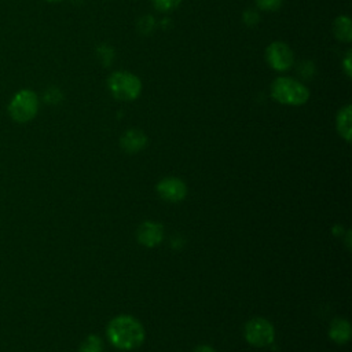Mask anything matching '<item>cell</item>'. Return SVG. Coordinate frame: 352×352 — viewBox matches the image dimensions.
I'll return each instance as SVG.
<instances>
[{"label": "cell", "mask_w": 352, "mask_h": 352, "mask_svg": "<svg viewBox=\"0 0 352 352\" xmlns=\"http://www.w3.org/2000/svg\"><path fill=\"white\" fill-rule=\"evenodd\" d=\"M329 336L337 344H345L351 337V326L346 319L337 318L331 322L329 329Z\"/></svg>", "instance_id": "30bf717a"}, {"label": "cell", "mask_w": 352, "mask_h": 352, "mask_svg": "<svg viewBox=\"0 0 352 352\" xmlns=\"http://www.w3.org/2000/svg\"><path fill=\"white\" fill-rule=\"evenodd\" d=\"M337 129L340 132V135L345 139V140H351V131H352V126H351V106H345L342 107L340 111H338V116H337Z\"/></svg>", "instance_id": "8fae6325"}, {"label": "cell", "mask_w": 352, "mask_h": 352, "mask_svg": "<svg viewBox=\"0 0 352 352\" xmlns=\"http://www.w3.org/2000/svg\"><path fill=\"white\" fill-rule=\"evenodd\" d=\"M194 352H214V351H213V348L209 346V345H199V346H197V348L194 349Z\"/></svg>", "instance_id": "ac0fdd59"}, {"label": "cell", "mask_w": 352, "mask_h": 352, "mask_svg": "<svg viewBox=\"0 0 352 352\" xmlns=\"http://www.w3.org/2000/svg\"><path fill=\"white\" fill-rule=\"evenodd\" d=\"M274 337V326L264 318H253L245 326V338L253 346H267Z\"/></svg>", "instance_id": "5b68a950"}, {"label": "cell", "mask_w": 352, "mask_h": 352, "mask_svg": "<svg viewBox=\"0 0 352 352\" xmlns=\"http://www.w3.org/2000/svg\"><path fill=\"white\" fill-rule=\"evenodd\" d=\"M107 84L111 95L116 99L124 102L136 99L142 91L140 80L135 74L128 72H114L109 77Z\"/></svg>", "instance_id": "277c9868"}, {"label": "cell", "mask_w": 352, "mask_h": 352, "mask_svg": "<svg viewBox=\"0 0 352 352\" xmlns=\"http://www.w3.org/2000/svg\"><path fill=\"white\" fill-rule=\"evenodd\" d=\"M38 96L34 91L22 88L16 91L7 104L10 118L18 124L30 122L38 113Z\"/></svg>", "instance_id": "7a4b0ae2"}, {"label": "cell", "mask_w": 352, "mask_h": 352, "mask_svg": "<svg viewBox=\"0 0 352 352\" xmlns=\"http://www.w3.org/2000/svg\"><path fill=\"white\" fill-rule=\"evenodd\" d=\"M180 0H153V4L160 11H169L179 6Z\"/></svg>", "instance_id": "5bb4252c"}, {"label": "cell", "mask_w": 352, "mask_h": 352, "mask_svg": "<svg viewBox=\"0 0 352 352\" xmlns=\"http://www.w3.org/2000/svg\"><path fill=\"white\" fill-rule=\"evenodd\" d=\"M267 60L272 69L283 72L287 70L293 65V52L292 50L282 41H274L267 48Z\"/></svg>", "instance_id": "8992f818"}, {"label": "cell", "mask_w": 352, "mask_h": 352, "mask_svg": "<svg viewBox=\"0 0 352 352\" xmlns=\"http://www.w3.org/2000/svg\"><path fill=\"white\" fill-rule=\"evenodd\" d=\"M271 95L279 103L300 106L308 100L309 91L297 80L279 77L271 85Z\"/></svg>", "instance_id": "3957f363"}, {"label": "cell", "mask_w": 352, "mask_h": 352, "mask_svg": "<svg viewBox=\"0 0 352 352\" xmlns=\"http://www.w3.org/2000/svg\"><path fill=\"white\" fill-rule=\"evenodd\" d=\"M107 337L116 348L131 351L143 344L144 329L133 316L120 315L110 320L107 326Z\"/></svg>", "instance_id": "6da1fadb"}, {"label": "cell", "mask_w": 352, "mask_h": 352, "mask_svg": "<svg viewBox=\"0 0 352 352\" xmlns=\"http://www.w3.org/2000/svg\"><path fill=\"white\" fill-rule=\"evenodd\" d=\"M162 236L164 228L157 221H144L138 230V241L147 248L157 246L162 241Z\"/></svg>", "instance_id": "ba28073f"}, {"label": "cell", "mask_w": 352, "mask_h": 352, "mask_svg": "<svg viewBox=\"0 0 352 352\" xmlns=\"http://www.w3.org/2000/svg\"><path fill=\"white\" fill-rule=\"evenodd\" d=\"M257 6L265 11H275L280 7L282 0H256Z\"/></svg>", "instance_id": "9a60e30c"}, {"label": "cell", "mask_w": 352, "mask_h": 352, "mask_svg": "<svg viewBox=\"0 0 352 352\" xmlns=\"http://www.w3.org/2000/svg\"><path fill=\"white\" fill-rule=\"evenodd\" d=\"M146 143L147 138L139 129H129L120 139V144L126 153H138L146 146Z\"/></svg>", "instance_id": "9c48e42d"}, {"label": "cell", "mask_w": 352, "mask_h": 352, "mask_svg": "<svg viewBox=\"0 0 352 352\" xmlns=\"http://www.w3.org/2000/svg\"><path fill=\"white\" fill-rule=\"evenodd\" d=\"M243 21L248 23V25H256L258 22V14L252 11V10H248L245 14H243Z\"/></svg>", "instance_id": "2e32d148"}, {"label": "cell", "mask_w": 352, "mask_h": 352, "mask_svg": "<svg viewBox=\"0 0 352 352\" xmlns=\"http://www.w3.org/2000/svg\"><path fill=\"white\" fill-rule=\"evenodd\" d=\"M45 1H48V3H58V1H62V0H45Z\"/></svg>", "instance_id": "d6986e66"}, {"label": "cell", "mask_w": 352, "mask_h": 352, "mask_svg": "<svg viewBox=\"0 0 352 352\" xmlns=\"http://www.w3.org/2000/svg\"><path fill=\"white\" fill-rule=\"evenodd\" d=\"M102 349H103L102 340L95 334L88 336L80 345V352H102Z\"/></svg>", "instance_id": "4fadbf2b"}, {"label": "cell", "mask_w": 352, "mask_h": 352, "mask_svg": "<svg viewBox=\"0 0 352 352\" xmlns=\"http://www.w3.org/2000/svg\"><path fill=\"white\" fill-rule=\"evenodd\" d=\"M157 191L162 199L168 202H179L186 197L187 187L179 177H165L157 184Z\"/></svg>", "instance_id": "52a82bcc"}, {"label": "cell", "mask_w": 352, "mask_h": 352, "mask_svg": "<svg viewBox=\"0 0 352 352\" xmlns=\"http://www.w3.org/2000/svg\"><path fill=\"white\" fill-rule=\"evenodd\" d=\"M344 69L346 76H351V54H348V56L344 59Z\"/></svg>", "instance_id": "e0dca14e"}, {"label": "cell", "mask_w": 352, "mask_h": 352, "mask_svg": "<svg viewBox=\"0 0 352 352\" xmlns=\"http://www.w3.org/2000/svg\"><path fill=\"white\" fill-rule=\"evenodd\" d=\"M333 32L336 34V37L341 41L349 43L352 38V26H351V19L348 16H338L334 21L333 25Z\"/></svg>", "instance_id": "7c38bea8"}]
</instances>
